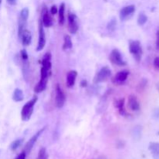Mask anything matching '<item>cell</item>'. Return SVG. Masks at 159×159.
Segmentation results:
<instances>
[{"label": "cell", "instance_id": "ba28073f", "mask_svg": "<svg viewBox=\"0 0 159 159\" xmlns=\"http://www.w3.org/2000/svg\"><path fill=\"white\" fill-rule=\"evenodd\" d=\"M38 31H39V38L38 43L37 46V51H40L44 48L45 44H46V37H45V32L43 30V23H42L41 20H39L38 23Z\"/></svg>", "mask_w": 159, "mask_h": 159}, {"label": "cell", "instance_id": "30bf717a", "mask_svg": "<svg viewBox=\"0 0 159 159\" xmlns=\"http://www.w3.org/2000/svg\"><path fill=\"white\" fill-rule=\"evenodd\" d=\"M134 12L135 6L134 5H130V6H125V7L120 9V19L123 22L127 21V20H129L133 16Z\"/></svg>", "mask_w": 159, "mask_h": 159}, {"label": "cell", "instance_id": "4dcf8cb0", "mask_svg": "<svg viewBox=\"0 0 159 159\" xmlns=\"http://www.w3.org/2000/svg\"><path fill=\"white\" fill-rule=\"evenodd\" d=\"M156 48L159 51V30L156 34Z\"/></svg>", "mask_w": 159, "mask_h": 159}, {"label": "cell", "instance_id": "44dd1931", "mask_svg": "<svg viewBox=\"0 0 159 159\" xmlns=\"http://www.w3.org/2000/svg\"><path fill=\"white\" fill-rule=\"evenodd\" d=\"M71 48H72V40H71V37L69 35H65L62 49L64 51H66V50H70Z\"/></svg>", "mask_w": 159, "mask_h": 159}, {"label": "cell", "instance_id": "9a60e30c", "mask_svg": "<svg viewBox=\"0 0 159 159\" xmlns=\"http://www.w3.org/2000/svg\"><path fill=\"white\" fill-rule=\"evenodd\" d=\"M20 38L21 39L22 44L24 47H27L30 44L31 41H32V34H31L30 31L25 29L20 35Z\"/></svg>", "mask_w": 159, "mask_h": 159}, {"label": "cell", "instance_id": "d6a6232c", "mask_svg": "<svg viewBox=\"0 0 159 159\" xmlns=\"http://www.w3.org/2000/svg\"><path fill=\"white\" fill-rule=\"evenodd\" d=\"M156 86H157V89H158V91H159V82H158V83H157Z\"/></svg>", "mask_w": 159, "mask_h": 159}, {"label": "cell", "instance_id": "cb8c5ba5", "mask_svg": "<svg viewBox=\"0 0 159 159\" xmlns=\"http://www.w3.org/2000/svg\"><path fill=\"white\" fill-rule=\"evenodd\" d=\"M116 20L115 18H113L107 24V30L110 32H113L116 30Z\"/></svg>", "mask_w": 159, "mask_h": 159}, {"label": "cell", "instance_id": "52a82bcc", "mask_svg": "<svg viewBox=\"0 0 159 159\" xmlns=\"http://www.w3.org/2000/svg\"><path fill=\"white\" fill-rule=\"evenodd\" d=\"M56 96H55V105L56 107L58 109L62 108L64 107L66 101V96L63 92L62 89L61 88L60 85L57 84L56 85Z\"/></svg>", "mask_w": 159, "mask_h": 159}, {"label": "cell", "instance_id": "7a4b0ae2", "mask_svg": "<svg viewBox=\"0 0 159 159\" xmlns=\"http://www.w3.org/2000/svg\"><path fill=\"white\" fill-rule=\"evenodd\" d=\"M129 51L137 61H141L143 54V50L141 42L139 40H130L129 41Z\"/></svg>", "mask_w": 159, "mask_h": 159}, {"label": "cell", "instance_id": "f546056e", "mask_svg": "<svg viewBox=\"0 0 159 159\" xmlns=\"http://www.w3.org/2000/svg\"><path fill=\"white\" fill-rule=\"evenodd\" d=\"M80 85L82 88H85V87H87V85H88V82H87L85 79H83V80L81 81Z\"/></svg>", "mask_w": 159, "mask_h": 159}, {"label": "cell", "instance_id": "8992f818", "mask_svg": "<svg viewBox=\"0 0 159 159\" xmlns=\"http://www.w3.org/2000/svg\"><path fill=\"white\" fill-rule=\"evenodd\" d=\"M79 23H78L77 16L74 13L69 12L68 15V29L70 34H75L79 30Z\"/></svg>", "mask_w": 159, "mask_h": 159}, {"label": "cell", "instance_id": "d4e9b609", "mask_svg": "<svg viewBox=\"0 0 159 159\" xmlns=\"http://www.w3.org/2000/svg\"><path fill=\"white\" fill-rule=\"evenodd\" d=\"M48 155L47 154V151L45 148H41L38 152V156L37 159H48Z\"/></svg>", "mask_w": 159, "mask_h": 159}, {"label": "cell", "instance_id": "8fae6325", "mask_svg": "<svg viewBox=\"0 0 159 159\" xmlns=\"http://www.w3.org/2000/svg\"><path fill=\"white\" fill-rule=\"evenodd\" d=\"M129 71L127 70H122L120 71L112 78V82L116 85H120L124 83L127 79V77L129 76Z\"/></svg>", "mask_w": 159, "mask_h": 159}, {"label": "cell", "instance_id": "7c38bea8", "mask_svg": "<svg viewBox=\"0 0 159 159\" xmlns=\"http://www.w3.org/2000/svg\"><path fill=\"white\" fill-rule=\"evenodd\" d=\"M45 128H46V127H43V128L40 129V130H38V131H37V133H36L35 134H34V136H33L32 138H31L30 139L27 141V143H26V145H25V148H24V152H26V154L30 153V152H31V150H32V148H34L35 143L37 142V140H38L39 137H40V135L42 134V133H43V132L45 130Z\"/></svg>", "mask_w": 159, "mask_h": 159}, {"label": "cell", "instance_id": "4fadbf2b", "mask_svg": "<svg viewBox=\"0 0 159 159\" xmlns=\"http://www.w3.org/2000/svg\"><path fill=\"white\" fill-rule=\"evenodd\" d=\"M127 106L130 108V110L132 111H138L140 110V102L138 100V98L134 95H130L128 96V102H127Z\"/></svg>", "mask_w": 159, "mask_h": 159}, {"label": "cell", "instance_id": "f1b7e54d", "mask_svg": "<svg viewBox=\"0 0 159 159\" xmlns=\"http://www.w3.org/2000/svg\"><path fill=\"white\" fill-rule=\"evenodd\" d=\"M26 152L23 151V152H22L20 154V155L17 156V158L16 159H26Z\"/></svg>", "mask_w": 159, "mask_h": 159}, {"label": "cell", "instance_id": "ffe728a7", "mask_svg": "<svg viewBox=\"0 0 159 159\" xmlns=\"http://www.w3.org/2000/svg\"><path fill=\"white\" fill-rule=\"evenodd\" d=\"M23 99H24L23 92L20 89H16L13 92V94H12V99H13V101H15V102H22Z\"/></svg>", "mask_w": 159, "mask_h": 159}, {"label": "cell", "instance_id": "d6986e66", "mask_svg": "<svg viewBox=\"0 0 159 159\" xmlns=\"http://www.w3.org/2000/svg\"><path fill=\"white\" fill-rule=\"evenodd\" d=\"M58 23L60 25H63L65 21V4L62 2L60 5V7L58 9Z\"/></svg>", "mask_w": 159, "mask_h": 159}, {"label": "cell", "instance_id": "5b68a950", "mask_svg": "<svg viewBox=\"0 0 159 159\" xmlns=\"http://www.w3.org/2000/svg\"><path fill=\"white\" fill-rule=\"evenodd\" d=\"M109 59L112 64L117 65V66H126L127 65V62L123 59L121 53L118 49L112 50Z\"/></svg>", "mask_w": 159, "mask_h": 159}, {"label": "cell", "instance_id": "83f0119b", "mask_svg": "<svg viewBox=\"0 0 159 159\" xmlns=\"http://www.w3.org/2000/svg\"><path fill=\"white\" fill-rule=\"evenodd\" d=\"M154 66L155 67V68L159 70V57H155L154 60Z\"/></svg>", "mask_w": 159, "mask_h": 159}, {"label": "cell", "instance_id": "e0dca14e", "mask_svg": "<svg viewBox=\"0 0 159 159\" xmlns=\"http://www.w3.org/2000/svg\"><path fill=\"white\" fill-rule=\"evenodd\" d=\"M48 80H43V79H40L38 83L34 86V91L35 93H40L44 91L47 88V85H48Z\"/></svg>", "mask_w": 159, "mask_h": 159}, {"label": "cell", "instance_id": "4316f807", "mask_svg": "<svg viewBox=\"0 0 159 159\" xmlns=\"http://www.w3.org/2000/svg\"><path fill=\"white\" fill-rule=\"evenodd\" d=\"M51 13L52 14V15H55V14L57 13V12H58V9H57V6H55V5H53L51 7Z\"/></svg>", "mask_w": 159, "mask_h": 159}, {"label": "cell", "instance_id": "1f68e13d", "mask_svg": "<svg viewBox=\"0 0 159 159\" xmlns=\"http://www.w3.org/2000/svg\"><path fill=\"white\" fill-rule=\"evenodd\" d=\"M6 1L10 6H15L16 4V0H6Z\"/></svg>", "mask_w": 159, "mask_h": 159}, {"label": "cell", "instance_id": "7402d4cb", "mask_svg": "<svg viewBox=\"0 0 159 159\" xmlns=\"http://www.w3.org/2000/svg\"><path fill=\"white\" fill-rule=\"evenodd\" d=\"M23 141V138H21V139L15 140L14 141H12V142L11 143L10 146H9V148H10V150L12 151V152H15L17 148H19L20 147V145L22 144Z\"/></svg>", "mask_w": 159, "mask_h": 159}, {"label": "cell", "instance_id": "ac0fdd59", "mask_svg": "<svg viewBox=\"0 0 159 159\" xmlns=\"http://www.w3.org/2000/svg\"><path fill=\"white\" fill-rule=\"evenodd\" d=\"M149 150L155 159H159V143L152 142L149 144Z\"/></svg>", "mask_w": 159, "mask_h": 159}, {"label": "cell", "instance_id": "6da1fadb", "mask_svg": "<svg viewBox=\"0 0 159 159\" xmlns=\"http://www.w3.org/2000/svg\"><path fill=\"white\" fill-rule=\"evenodd\" d=\"M38 98L37 96L34 95L32 99L28 101L23 107L21 110V119L23 121H28L31 118L33 113H34V106L37 103Z\"/></svg>", "mask_w": 159, "mask_h": 159}, {"label": "cell", "instance_id": "836d02e7", "mask_svg": "<svg viewBox=\"0 0 159 159\" xmlns=\"http://www.w3.org/2000/svg\"><path fill=\"white\" fill-rule=\"evenodd\" d=\"M1 3H2V0H0V5H1Z\"/></svg>", "mask_w": 159, "mask_h": 159}, {"label": "cell", "instance_id": "5bb4252c", "mask_svg": "<svg viewBox=\"0 0 159 159\" xmlns=\"http://www.w3.org/2000/svg\"><path fill=\"white\" fill-rule=\"evenodd\" d=\"M77 76L78 72L75 70H71V71H68L66 75V85L68 88H71L74 86Z\"/></svg>", "mask_w": 159, "mask_h": 159}, {"label": "cell", "instance_id": "2e32d148", "mask_svg": "<svg viewBox=\"0 0 159 159\" xmlns=\"http://www.w3.org/2000/svg\"><path fill=\"white\" fill-rule=\"evenodd\" d=\"M124 104H125V99H124V98L115 99V100L113 101V106L115 107V108L118 109L119 113L123 116L127 115V112H126L125 107H124Z\"/></svg>", "mask_w": 159, "mask_h": 159}, {"label": "cell", "instance_id": "9c48e42d", "mask_svg": "<svg viewBox=\"0 0 159 159\" xmlns=\"http://www.w3.org/2000/svg\"><path fill=\"white\" fill-rule=\"evenodd\" d=\"M41 21L43 23V26L44 27H51L54 24V20H53L52 16L51 14L48 12V8L46 6H43L41 9Z\"/></svg>", "mask_w": 159, "mask_h": 159}, {"label": "cell", "instance_id": "277c9868", "mask_svg": "<svg viewBox=\"0 0 159 159\" xmlns=\"http://www.w3.org/2000/svg\"><path fill=\"white\" fill-rule=\"evenodd\" d=\"M29 9L28 8H23L20 13L18 22V37H20L23 31L26 29V23H27L28 17H29Z\"/></svg>", "mask_w": 159, "mask_h": 159}, {"label": "cell", "instance_id": "3957f363", "mask_svg": "<svg viewBox=\"0 0 159 159\" xmlns=\"http://www.w3.org/2000/svg\"><path fill=\"white\" fill-rule=\"evenodd\" d=\"M112 75V71L108 66L102 67L99 71L96 74L94 79H93V82L95 84L102 83L109 80Z\"/></svg>", "mask_w": 159, "mask_h": 159}, {"label": "cell", "instance_id": "484cf974", "mask_svg": "<svg viewBox=\"0 0 159 159\" xmlns=\"http://www.w3.org/2000/svg\"><path fill=\"white\" fill-rule=\"evenodd\" d=\"M20 59H21L22 61L29 60V56H28V53H27V51H26V49L21 50V51H20Z\"/></svg>", "mask_w": 159, "mask_h": 159}, {"label": "cell", "instance_id": "603a6c76", "mask_svg": "<svg viewBox=\"0 0 159 159\" xmlns=\"http://www.w3.org/2000/svg\"><path fill=\"white\" fill-rule=\"evenodd\" d=\"M148 21V16L144 13L141 12L139 14L138 17V24L139 26H143L144 24H145L146 22Z\"/></svg>", "mask_w": 159, "mask_h": 159}]
</instances>
